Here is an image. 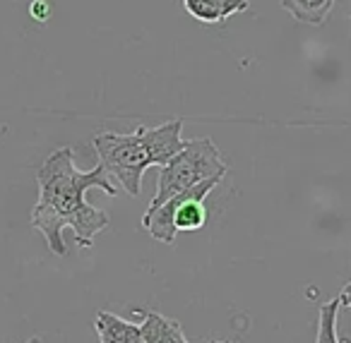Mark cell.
I'll return each instance as SVG.
<instances>
[{
  "label": "cell",
  "instance_id": "obj_1",
  "mask_svg": "<svg viewBox=\"0 0 351 343\" xmlns=\"http://www.w3.org/2000/svg\"><path fill=\"white\" fill-rule=\"evenodd\" d=\"M39 199L32 209V226L46 238L53 255L65 257L68 247L63 240L65 228L75 231L80 247H92L97 233L108 226V214L87 202V192L99 188L108 197H116L118 188L111 183L101 164L89 170L75 166L70 147L56 149L36 170Z\"/></svg>",
  "mask_w": 351,
  "mask_h": 343
},
{
  "label": "cell",
  "instance_id": "obj_2",
  "mask_svg": "<svg viewBox=\"0 0 351 343\" xmlns=\"http://www.w3.org/2000/svg\"><path fill=\"white\" fill-rule=\"evenodd\" d=\"M226 173H229V166L224 164L219 147L210 137L188 140L183 151H178L169 164L161 166L156 192L149 202V209L161 207L166 199L186 192L205 180H221Z\"/></svg>",
  "mask_w": 351,
  "mask_h": 343
},
{
  "label": "cell",
  "instance_id": "obj_3",
  "mask_svg": "<svg viewBox=\"0 0 351 343\" xmlns=\"http://www.w3.org/2000/svg\"><path fill=\"white\" fill-rule=\"evenodd\" d=\"M219 183L221 180H205V183L195 185V188L186 190V192L166 199L161 207L147 209L145 216H142V228L154 240H161L166 245H173L178 231H186V233L200 231L207 223L205 197Z\"/></svg>",
  "mask_w": 351,
  "mask_h": 343
},
{
  "label": "cell",
  "instance_id": "obj_4",
  "mask_svg": "<svg viewBox=\"0 0 351 343\" xmlns=\"http://www.w3.org/2000/svg\"><path fill=\"white\" fill-rule=\"evenodd\" d=\"M94 149L108 178L116 180L130 197H137L142 192V175L149 168V156H147L140 127L130 135L99 132L94 137Z\"/></svg>",
  "mask_w": 351,
  "mask_h": 343
},
{
  "label": "cell",
  "instance_id": "obj_5",
  "mask_svg": "<svg viewBox=\"0 0 351 343\" xmlns=\"http://www.w3.org/2000/svg\"><path fill=\"white\" fill-rule=\"evenodd\" d=\"M183 125L186 120L183 118H176V120H169L164 125L156 127H142L140 125V135L142 142H145L147 156H149V166H166L171 159H173L178 151H183L188 140H183Z\"/></svg>",
  "mask_w": 351,
  "mask_h": 343
},
{
  "label": "cell",
  "instance_id": "obj_6",
  "mask_svg": "<svg viewBox=\"0 0 351 343\" xmlns=\"http://www.w3.org/2000/svg\"><path fill=\"white\" fill-rule=\"evenodd\" d=\"M135 312L142 314V343H191L176 319H169L145 307H137Z\"/></svg>",
  "mask_w": 351,
  "mask_h": 343
},
{
  "label": "cell",
  "instance_id": "obj_7",
  "mask_svg": "<svg viewBox=\"0 0 351 343\" xmlns=\"http://www.w3.org/2000/svg\"><path fill=\"white\" fill-rule=\"evenodd\" d=\"M94 329H97L99 343H142L140 324L128 322L113 312H99Z\"/></svg>",
  "mask_w": 351,
  "mask_h": 343
},
{
  "label": "cell",
  "instance_id": "obj_8",
  "mask_svg": "<svg viewBox=\"0 0 351 343\" xmlns=\"http://www.w3.org/2000/svg\"><path fill=\"white\" fill-rule=\"evenodd\" d=\"M183 5L195 20L215 25V22L229 20L231 15L245 12L248 0H183Z\"/></svg>",
  "mask_w": 351,
  "mask_h": 343
},
{
  "label": "cell",
  "instance_id": "obj_9",
  "mask_svg": "<svg viewBox=\"0 0 351 343\" xmlns=\"http://www.w3.org/2000/svg\"><path fill=\"white\" fill-rule=\"evenodd\" d=\"M337 0H282V8L301 25L322 27L335 10Z\"/></svg>",
  "mask_w": 351,
  "mask_h": 343
},
{
  "label": "cell",
  "instance_id": "obj_10",
  "mask_svg": "<svg viewBox=\"0 0 351 343\" xmlns=\"http://www.w3.org/2000/svg\"><path fill=\"white\" fill-rule=\"evenodd\" d=\"M32 15H34V20H39V22L49 20V5H46V0H34V5H32Z\"/></svg>",
  "mask_w": 351,
  "mask_h": 343
},
{
  "label": "cell",
  "instance_id": "obj_11",
  "mask_svg": "<svg viewBox=\"0 0 351 343\" xmlns=\"http://www.w3.org/2000/svg\"><path fill=\"white\" fill-rule=\"evenodd\" d=\"M339 303L344 305V307H349V309H351V295H344V293H341V295H339Z\"/></svg>",
  "mask_w": 351,
  "mask_h": 343
},
{
  "label": "cell",
  "instance_id": "obj_12",
  "mask_svg": "<svg viewBox=\"0 0 351 343\" xmlns=\"http://www.w3.org/2000/svg\"><path fill=\"white\" fill-rule=\"evenodd\" d=\"M341 293H344V295H351V281L344 285V288H341Z\"/></svg>",
  "mask_w": 351,
  "mask_h": 343
},
{
  "label": "cell",
  "instance_id": "obj_13",
  "mask_svg": "<svg viewBox=\"0 0 351 343\" xmlns=\"http://www.w3.org/2000/svg\"><path fill=\"white\" fill-rule=\"evenodd\" d=\"M27 343H44V341H41L39 336H32V338H29V341H27Z\"/></svg>",
  "mask_w": 351,
  "mask_h": 343
},
{
  "label": "cell",
  "instance_id": "obj_14",
  "mask_svg": "<svg viewBox=\"0 0 351 343\" xmlns=\"http://www.w3.org/2000/svg\"><path fill=\"white\" fill-rule=\"evenodd\" d=\"M215 343H231V341H215Z\"/></svg>",
  "mask_w": 351,
  "mask_h": 343
},
{
  "label": "cell",
  "instance_id": "obj_15",
  "mask_svg": "<svg viewBox=\"0 0 351 343\" xmlns=\"http://www.w3.org/2000/svg\"><path fill=\"white\" fill-rule=\"evenodd\" d=\"M349 20H351V8H349Z\"/></svg>",
  "mask_w": 351,
  "mask_h": 343
}]
</instances>
